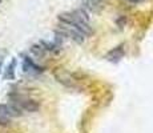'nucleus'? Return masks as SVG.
Wrapping results in <instances>:
<instances>
[{
    "mask_svg": "<svg viewBox=\"0 0 153 133\" xmlns=\"http://www.w3.org/2000/svg\"><path fill=\"white\" fill-rule=\"evenodd\" d=\"M59 22L69 23L73 27L81 31L85 36L92 33V27L89 23V16L85 12V10L80 8V10H75L72 12H63L59 15Z\"/></svg>",
    "mask_w": 153,
    "mask_h": 133,
    "instance_id": "obj_1",
    "label": "nucleus"
},
{
    "mask_svg": "<svg viewBox=\"0 0 153 133\" xmlns=\"http://www.w3.org/2000/svg\"><path fill=\"white\" fill-rule=\"evenodd\" d=\"M11 105H12L20 114H22V112H36L37 109L40 108L37 101H35V100H32V99H28V97H25V96H22V94H20V96H15L12 99V104Z\"/></svg>",
    "mask_w": 153,
    "mask_h": 133,
    "instance_id": "obj_2",
    "label": "nucleus"
},
{
    "mask_svg": "<svg viewBox=\"0 0 153 133\" xmlns=\"http://www.w3.org/2000/svg\"><path fill=\"white\" fill-rule=\"evenodd\" d=\"M60 25H59V33L63 35L64 37H68V39H72L75 43L81 44L84 43L85 40V35L81 31H79L76 27H73L69 23H64V22H59Z\"/></svg>",
    "mask_w": 153,
    "mask_h": 133,
    "instance_id": "obj_3",
    "label": "nucleus"
},
{
    "mask_svg": "<svg viewBox=\"0 0 153 133\" xmlns=\"http://www.w3.org/2000/svg\"><path fill=\"white\" fill-rule=\"evenodd\" d=\"M16 116L20 113L11 104H0V125H8Z\"/></svg>",
    "mask_w": 153,
    "mask_h": 133,
    "instance_id": "obj_4",
    "label": "nucleus"
},
{
    "mask_svg": "<svg viewBox=\"0 0 153 133\" xmlns=\"http://www.w3.org/2000/svg\"><path fill=\"white\" fill-rule=\"evenodd\" d=\"M23 72L27 73V75H39L43 72V68L37 65L31 57L24 56V59H23Z\"/></svg>",
    "mask_w": 153,
    "mask_h": 133,
    "instance_id": "obj_5",
    "label": "nucleus"
},
{
    "mask_svg": "<svg viewBox=\"0 0 153 133\" xmlns=\"http://www.w3.org/2000/svg\"><path fill=\"white\" fill-rule=\"evenodd\" d=\"M83 10H87L89 12H100L107 5V0H81Z\"/></svg>",
    "mask_w": 153,
    "mask_h": 133,
    "instance_id": "obj_6",
    "label": "nucleus"
},
{
    "mask_svg": "<svg viewBox=\"0 0 153 133\" xmlns=\"http://www.w3.org/2000/svg\"><path fill=\"white\" fill-rule=\"evenodd\" d=\"M123 57H124V48H123V45L113 48L105 56V59H107L108 61H111V63H119Z\"/></svg>",
    "mask_w": 153,
    "mask_h": 133,
    "instance_id": "obj_7",
    "label": "nucleus"
},
{
    "mask_svg": "<svg viewBox=\"0 0 153 133\" xmlns=\"http://www.w3.org/2000/svg\"><path fill=\"white\" fill-rule=\"evenodd\" d=\"M16 59H12V60L10 61V64L7 65L4 71V75H3V77L5 80H15V69H16Z\"/></svg>",
    "mask_w": 153,
    "mask_h": 133,
    "instance_id": "obj_8",
    "label": "nucleus"
},
{
    "mask_svg": "<svg viewBox=\"0 0 153 133\" xmlns=\"http://www.w3.org/2000/svg\"><path fill=\"white\" fill-rule=\"evenodd\" d=\"M5 55H7L5 51H0V73H1V68H3V63H4Z\"/></svg>",
    "mask_w": 153,
    "mask_h": 133,
    "instance_id": "obj_9",
    "label": "nucleus"
},
{
    "mask_svg": "<svg viewBox=\"0 0 153 133\" xmlns=\"http://www.w3.org/2000/svg\"><path fill=\"white\" fill-rule=\"evenodd\" d=\"M128 1H131V3H134V4H137V3H141V1H144V0H128Z\"/></svg>",
    "mask_w": 153,
    "mask_h": 133,
    "instance_id": "obj_10",
    "label": "nucleus"
},
{
    "mask_svg": "<svg viewBox=\"0 0 153 133\" xmlns=\"http://www.w3.org/2000/svg\"><path fill=\"white\" fill-rule=\"evenodd\" d=\"M1 1H3V0H0V3H1Z\"/></svg>",
    "mask_w": 153,
    "mask_h": 133,
    "instance_id": "obj_11",
    "label": "nucleus"
}]
</instances>
